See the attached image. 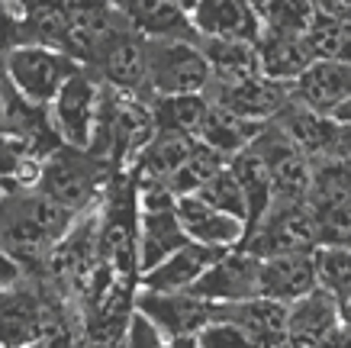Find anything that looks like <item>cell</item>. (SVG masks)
I'll return each instance as SVG.
<instances>
[{
	"instance_id": "6da1fadb",
	"label": "cell",
	"mask_w": 351,
	"mask_h": 348,
	"mask_svg": "<svg viewBox=\"0 0 351 348\" xmlns=\"http://www.w3.org/2000/svg\"><path fill=\"white\" fill-rule=\"evenodd\" d=\"M84 213L45 197L43 190H3L0 197V245L16 262H45Z\"/></svg>"
},
{
	"instance_id": "7a4b0ae2",
	"label": "cell",
	"mask_w": 351,
	"mask_h": 348,
	"mask_svg": "<svg viewBox=\"0 0 351 348\" xmlns=\"http://www.w3.org/2000/svg\"><path fill=\"white\" fill-rule=\"evenodd\" d=\"M110 174V159L97 155L90 148L58 146L52 155H45L39 187L45 197L62 203L75 213H90L97 207V197L104 190V181Z\"/></svg>"
},
{
	"instance_id": "3957f363",
	"label": "cell",
	"mask_w": 351,
	"mask_h": 348,
	"mask_svg": "<svg viewBox=\"0 0 351 348\" xmlns=\"http://www.w3.org/2000/svg\"><path fill=\"white\" fill-rule=\"evenodd\" d=\"M77 68L81 62L75 55L43 43H16L13 49H7L3 62H0V71L10 81L13 91L36 106L52 104L55 94Z\"/></svg>"
},
{
	"instance_id": "277c9868",
	"label": "cell",
	"mask_w": 351,
	"mask_h": 348,
	"mask_svg": "<svg viewBox=\"0 0 351 348\" xmlns=\"http://www.w3.org/2000/svg\"><path fill=\"white\" fill-rule=\"evenodd\" d=\"M213 81L200 39H149V97L206 94Z\"/></svg>"
},
{
	"instance_id": "5b68a950",
	"label": "cell",
	"mask_w": 351,
	"mask_h": 348,
	"mask_svg": "<svg viewBox=\"0 0 351 348\" xmlns=\"http://www.w3.org/2000/svg\"><path fill=\"white\" fill-rule=\"evenodd\" d=\"M104 94H107L104 78L94 68H87V65H81L64 81L62 91L49 104V116H52V126L58 132V139H62V146L90 148V142L97 136V123H100Z\"/></svg>"
},
{
	"instance_id": "8992f818",
	"label": "cell",
	"mask_w": 351,
	"mask_h": 348,
	"mask_svg": "<svg viewBox=\"0 0 351 348\" xmlns=\"http://www.w3.org/2000/svg\"><path fill=\"white\" fill-rule=\"evenodd\" d=\"M191 235L184 229L178 197L168 187H138V275L184 248Z\"/></svg>"
},
{
	"instance_id": "52a82bcc",
	"label": "cell",
	"mask_w": 351,
	"mask_h": 348,
	"mask_svg": "<svg viewBox=\"0 0 351 348\" xmlns=\"http://www.w3.org/2000/svg\"><path fill=\"white\" fill-rule=\"evenodd\" d=\"M245 248L258 258H277V255L316 252V222L306 203H271V210L248 229Z\"/></svg>"
},
{
	"instance_id": "ba28073f",
	"label": "cell",
	"mask_w": 351,
	"mask_h": 348,
	"mask_svg": "<svg viewBox=\"0 0 351 348\" xmlns=\"http://www.w3.org/2000/svg\"><path fill=\"white\" fill-rule=\"evenodd\" d=\"M248 148H255L258 155L265 159L267 171H271L274 203H306L309 200L316 165L290 142V136L277 126L274 119L265 123V129L258 132V139Z\"/></svg>"
},
{
	"instance_id": "9c48e42d",
	"label": "cell",
	"mask_w": 351,
	"mask_h": 348,
	"mask_svg": "<svg viewBox=\"0 0 351 348\" xmlns=\"http://www.w3.org/2000/svg\"><path fill=\"white\" fill-rule=\"evenodd\" d=\"M136 313L149 319L165 338L197 336L210 319L219 316V303L203 300L193 290H174V294H158V290H136Z\"/></svg>"
},
{
	"instance_id": "30bf717a",
	"label": "cell",
	"mask_w": 351,
	"mask_h": 348,
	"mask_svg": "<svg viewBox=\"0 0 351 348\" xmlns=\"http://www.w3.org/2000/svg\"><path fill=\"white\" fill-rule=\"evenodd\" d=\"M261 262L255 252H248L245 245L226 248L216 258L206 275L193 284V294L213 303H239V300H252L261 294Z\"/></svg>"
},
{
	"instance_id": "8fae6325",
	"label": "cell",
	"mask_w": 351,
	"mask_h": 348,
	"mask_svg": "<svg viewBox=\"0 0 351 348\" xmlns=\"http://www.w3.org/2000/svg\"><path fill=\"white\" fill-rule=\"evenodd\" d=\"M90 68L113 91L149 97V39L136 26L119 30Z\"/></svg>"
},
{
	"instance_id": "7c38bea8",
	"label": "cell",
	"mask_w": 351,
	"mask_h": 348,
	"mask_svg": "<svg viewBox=\"0 0 351 348\" xmlns=\"http://www.w3.org/2000/svg\"><path fill=\"white\" fill-rule=\"evenodd\" d=\"M49 336V310L26 277L0 287V348H32Z\"/></svg>"
},
{
	"instance_id": "4fadbf2b",
	"label": "cell",
	"mask_w": 351,
	"mask_h": 348,
	"mask_svg": "<svg viewBox=\"0 0 351 348\" xmlns=\"http://www.w3.org/2000/svg\"><path fill=\"white\" fill-rule=\"evenodd\" d=\"M206 97H210V104L223 106V110L242 116V119L271 123L290 104L293 94H290V84H280V81L258 74L248 81H210Z\"/></svg>"
},
{
	"instance_id": "5bb4252c",
	"label": "cell",
	"mask_w": 351,
	"mask_h": 348,
	"mask_svg": "<svg viewBox=\"0 0 351 348\" xmlns=\"http://www.w3.org/2000/svg\"><path fill=\"white\" fill-rule=\"evenodd\" d=\"M191 23L200 39L258 43L265 32L261 10L248 0H197L191 7Z\"/></svg>"
},
{
	"instance_id": "9a60e30c",
	"label": "cell",
	"mask_w": 351,
	"mask_h": 348,
	"mask_svg": "<svg viewBox=\"0 0 351 348\" xmlns=\"http://www.w3.org/2000/svg\"><path fill=\"white\" fill-rule=\"evenodd\" d=\"M341 323H345V303L326 287H316L290 303L287 348H319Z\"/></svg>"
},
{
	"instance_id": "2e32d148",
	"label": "cell",
	"mask_w": 351,
	"mask_h": 348,
	"mask_svg": "<svg viewBox=\"0 0 351 348\" xmlns=\"http://www.w3.org/2000/svg\"><path fill=\"white\" fill-rule=\"evenodd\" d=\"M274 123L287 132L290 142H293L313 165L335 159L339 132H341V123L335 116L316 113V110H309V106L297 104V100L290 97V104L274 116Z\"/></svg>"
},
{
	"instance_id": "e0dca14e",
	"label": "cell",
	"mask_w": 351,
	"mask_h": 348,
	"mask_svg": "<svg viewBox=\"0 0 351 348\" xmlns=\"http://www.w3.org/2000/svg\"><path fill=\"white\" fill-rule=\"evenodd\" d=\"M178 213H181V222L187 235H191V242L210 245V248H219V252L242 245L245 235H248V222L219 210L213 203H206L200 194L178 197Z\"/></svg>"
},
{
	"instance_id": "ac0fdd59",
	"label": "cell",
	"mask_w": 351,
	"mask_h": 348,
	"mask_svg": "<svg viewBox=\"0 0 351 348\" xmlns=\"http://www.w3.org/2000/svg\"><path fill=\"white\" fill-rule=\"evenodd\" d=\"M293 100L316 113L335 116L345 100H351V65L339 58H316L306 71L290 84Z\"/></svg>"
},
{
	"instance_id": "d6986e66",
	"label": "cell",
	"mask_w": 351,
	"mask_h": 348,
	"mask_svg": "<svg viewBox=\"0 0 351 348\" xmlns=\"http://www.w3.org/2000/svg\"><path fill=\"white\" fill-rule=\"evenodd\" d=\"M145 39H200L178 0H110Z\"/></svg>"
},
{
	"instance_id": "ffe728a7",
	"label": "cell",
	"mask_w": 351,
	"mask_h": 348,
	"mask_svg": "<svg viewBox=\"0 0 351 348\" xmlns=\"http://www.w3.org/2000/svg\"><path fill=\"white\" fill-rule=\"evenodd\" d=\"M219 248H210V245L200 242H187L184 248L165 258L161 264L149 268L138 275V287L145 290H158V294H174V290H193V284L206 275V268L219 258Z\"/></svg>"
},
{
	"instance_id": "44dd1931",
	"label": "cell",
	"mask_w": 351,
	"mask_h": 348,
	"mask_svg": "<svg viewBox=\"0 0 351 348\" xmlns=\"http://www.w3.org/2000/svg\"><path fill=\"white\" fill-rule=\"evenodd\" d=\"M319 287V271H316V252L297 255H277L261 262V297L293 303L309 290Z\"/></svg>"
},
{
	"instance_id": "7402d4cb",
	"label": "cell",
	"mask_w": 351,
	"mask_h": 348,
	"mask_svg": "<svg viewBox=\"0 0 351 348\" xmlns=\"http://www.w3.org/2000/svg\"><path fill=\"white\" fill-rule=\"evenodd\" d=\"M219 313L232 316L261 348H287V303L258 294L239 303H219Z\"/></svg>"
},
{
	"instance_id": "603a6c76",
	"label": "cell",
	"mask_w": 351,
	"mask_h": 348,
	"mask_svg": "<svg viewBox=\"0 0 351 348\" xmlns=\"http://www.w3.org/2000/svg\"><path fill=\"white\" fill-rule=\"evenodd\" d=\"M193 146H197L193 136H165V132H158L132 161L138 187H168L171 178L181 171L184 161L191 159Z\"/></svg>"
},
{
	"instance_id": "cb8c5ba5",
	"label": "cell",
	"mask_w": 351,
	"mask_h": 348,
	"mask_svg": "<svg viewBox=\"0 0 351 348\" xmlns=\"http://www.w3.org/2000/svg\"><path fill=\"white\" fill-rule=\"evenodd\" d=\"M258 58H261V74L280 84H293L316 55L309 49L306 36H280V32H261L258 39Z\"/></svg>"
},
{
	"instance_id": "d4e9b609",
	"label": "cell",
	"mask_w": 351,
	"mask_h": 348,
	"mask_svg": "<svg viewBox=\"0 0 351 348\" xmlns=\"http://www.w3.org/2000/svg\"><path fill=\"white\" fill-rule=\"evenodd\" d=\"M149 106H152V119H155L158 132L197 139L203 119L210 113V97L206 94H168V97H152Z\"/></svg>"
},
{
	"instance_id": "484cf974",
	"label": "cell",
	"mask_w": 351,
	"mask_h": 348,
	"mask_svg": "<svg viewBox=\"0 0 351 348\" xmlns=\"http://www.w3.org/2000/svg\"><path fill=\"white\" fill-rule=\"evenodd\" d=\"M261 129H265V123H252V119H242V116L229 113V110H223V106L210 104V113H206V119H203L197 139H200L203 146L216 148L219 155L232 159V155L245 152V148L255 142Z\"/></svg>"
},
{
	"instance_id": "4316f807",
	"label": "cell",
	"mask_w": 351,
	"mask_h": 348,
	"mask_svg": "<svg viewBox=\"0 0 351 348\" xmlns=\"http://www.w3.org/2000/svg\"><path fill=\"white\" fill-rule=\"evenodd\" d=\"M229 168L239 178L245 190V200H248V229L255 226L274 203V187H271V171H267L265 159L258 155L255 148H245L239 155L229 159Z\"/></svg>"
},
{
	"instance_id": "83f0119b",
	"label": "cell",
	"mask_w": 351,
	"mask_h": 348,
	"mask_svg": "<svg viewBox=\"0 0 351 348\" xmlns=\"http://www.w3.org/2000/svg\"><path fill=\"white\" fill-rule=\"evenodd\" d=\"M203 52L213 68V81H248L261 74L258 43H232V39H200Z\"/></svg>"
},
{
	"instance_id": "f1b7e54d",
	"label": "cell",
	"mask_w": 351,
	"mask_h": 348,
	"mask_svg": "<svg viewBox=\"0 0 351 348\" xmlns=\"http://www.w3.org/2000/svg\"><path fill=\"white\" fill-rule=\"evenodd\" d=\"M226 165H229V159H226V155H219L216 148L203 146L200 139H197V146H193L191 159L184 161L181 171L171 178L168 190L174 194V197H184V194H200L203 184L213 178V174H219Z\"/></svg>"
},
{
	"instance_id": "f546056e",
	"label": "cell",
	"mask_w": 351,
	"mask_h": 348,
	"mask_svg": "<svg viewBox=\"0 0 351 348\" xmlns=\"http://www.w3.org/2000/svg\"><path fill=\"white\" fill-rule=\"evenodd\" d=\"M319 248H351V203L309 200Z\"/></svg>"
},
{
	"instance_id": "4dcf8cb0",
	"label": "cell",
	"mask_w": 351,
	"mask_h": 348,
	"mask_svg": "<svg viewBox=\"0 0 351 348\" xmlns=\"http://www.w3.org/2000/svg\"><path fill=\"white\" fill-rule=\"evenodd\" d=\"M316 16H319L316 0H271L261 10L265 30L280 36H306Z\"/></svg>"
},
{
	"instance_id": "1f68e13d",
	"label": "cell",
	"mask_w": 351,
	"mask_h": 348,
	"mask_svg": "<svg viewBox=\"0 0 351 348\" xmlns=\"http://www.w3.org/2000/svg\"><path fill=\"white\" fill-rule=\"evenodd\" d=\"M319 287L351 306V248H316Z\"/></svg>"
},
{
	"instance_id": "d6a6232c",
	"label": "cell",
	"mask_w": 351,
	"mask_h": 348,
	"mask_svg": "<svg viewBox=\"0 0 351 348\" xmlns=\"http://www.w3.org/2000/svg\"><path fill=\"white\" fill-rule=\"evenodd\" d=\"M200 197L206 203H213V207H219V210L232 213V216H239V220L248 222V200H245V190H242V184H239V178L232 174L229 165L203 184Z\"/></svg>"
},
{
	"instance_id": "836d02e7",
	"label": "cell",
	"mask_w": 351,
	"mask_h": 348,
	"mask_svg": "<svg viewBox=\"0 0 351 348\" xmlns=\"http://www.w3.org/2000/svg\"><path fill=\"white\" fill-rule=\"evenodd\" d=\"M309 200H341L351 203V165L341 159H329L316 165Z\"/></svg>"
},
{
	"instance_id": "e575fe53",
	"label": "cell",
	"mask_w": 351,
	"mask_h": 348,
	"mask_svg": "<svg viewBox=\"0 0 351 348\" xmlns=\"http://www.w3.org/2000/svg\"><path fill=\"white\" fill-rule=\"evenodd\" d=\"M348 32H351L348 23H339V20L319 13L316 23H313L306 32V43L316 58H341V49L348 43Z\"/></svg>"
},
{
	"instance_id": "d590c367",
	"label": "cell",
	"mask_w": 351,
	"mask_h": 348,
	"mask_svg": "<svg viewBox=\"0 0 351 348\" xmlns=\"http://www.w3.org/2000/svg\"><path fill=\"white\" fill-rule=\"evenodd\" d=\"M197 342H200V348H261L255 338L248 336L232 316H226V313L210 319L197 332Z\"/></svg>"
},
{
	"instance_id": "8d00e7d4",
	"label": "cell",
	"mask_w": 351,
	"mask_h": 348,
	"mask_svg": "<svg viewBox=\"0 0 351 348\" xmlns=\"http://www.w3.org/2000/svg\"><path fill=\"white\" fill-rule=\"evenodd\" d=\"M126 348H168V338L161 336L142 313H132L126 326Z\"/></svg>"
},
{
	"instance_id": "74e56055",
	"label": "cell",
	"mask_w": 351,
	"mask_h": 348,
	"mask_svg": "<svg viewBox=\"0 0 351 348\" xmlns=\"http://www.w3.org/2000/svg\"><path fill=\"white\" fill-rule=\"evenodd\" d=\"M20 277H26V271H23V264L13 258L3 245H0V287L3 284H16Z\"/></svg>"
},
{
	"instance_id": "f35d334b",
	"label": "cell",
	"mask_w": 351,
	"mask_h": 348,
	"mask_svg": "<svg viewBox=\"0 0 351 348\" xmlns=\"http://www.w3.org/2000/svg\"><path fill=\"white\" fill-rule=\"evenodd\" d=\"M316 7L322 16H332V20L351 26V0H316Z\"/></svg>"
},
{
	"instance_id": "ab89813d",
	"label": "cell",
	"mask_w": 351,
	"mask_h": 348,
	"mask_svg": "<svg viewBox=\"0 0 351 348\" xmlns=\"http://www.w3.org/2000/svg\"><path fill=\"white\" fill-rule=\"evenodd\" d=\"M319 348H351V313H348V306H345V323H341V326L335 329Z\"/></svg>"
},
{
	"instance_id": "60d3db41",
	"label": "cell",
	"mask_w": 351,
	"mask_h": 348,
	"mask_svg": "<svg viewBox=\"0 0 351 348\" xmlns=\"http://www.w3.org/2000/svg\"><path fill=\"white\" fill-rule=\"evenodd\" d=\"M335 159L348 161L351 165V126L341 123V132H339V148H335Z\"/></svg>"
},
{
	"instance_id": "b9f144b4",
	"label": "cell",
	"mask_w": 351,
	"mask_h": 348,
	"mask_svg": "<svg viewBox=\"0 0 351 348\" xmlns=\"http://www.w3.org/2000/svg\"><path fill=\"white\" fill-rule=\"evenodd\" d=\"M7 132V78L0 71V136Z\"/></svg>"
},
{
	"instance_id": "7bdbcfd3",
	"label": "cell",
	"mask_w": 351,
	"mask_h": 348,
	"mask_svg": "<svg viewBox=\"0 0 351 348\" xmlns=\"http://www.w3.org/2000/svg\"><path fill=\"white\" fill-rule=\"evenodd\" d=\"M168 348H200L197 336H178V338H168Z\"/></svg>"
},
{
	"instance_id": "ee69618b",
	"label": "cell",
	"mask_w": 351,
	"mask_h": 348,
	"mask_svg": "<svg viewBox=\"0 0 351 348\" xmlns=\"http://www.w3.org/2000/svg\"><path fill=\"white\" fill-rule=\"evenodd\" d=\"M335 119H339V123H345V126H351V100H345V104L335 110Z\"/></svg>"
},
{
	"instance_id": "f6af8a7d",
	"label": "cell",
	"mask_w": 351,
	"mask_h": 348,
	"mask_svg": "<svg viewBox=\"0 0 351 348\" xmlns=\"http://www.w3.org/2000/svg\"><path fill=\"white\" fill-rule=\"evenodd\" d=\"M248 3H252V7H258V10H265V7L271 3V0H248Z\"/></svg>"
},
{
	"instance_id": "bcb514c9",
	"label": "cell",
	"mask_w": 351,
	"mask_h": 348,
	"mask_svg": "<svg viewBox=\"0 0 351 348\" xmlns=\"http://www.w3.org/2000/svg\"><path fill=\"white\" fill-rule=\"evenodd\" d=\"M178 3H181V7H187V10H191L193 3H197V0H178Z\"/></svg>"
},
{
	"instance_id": "7dc6e473",
	"label": "cell",
	"mask_w": 351,
	"mask_h": 348,
	"mask_svg": "<svg viewBox=\"0 0 351 348\" xmlns=\"http://www.w3.org/2000/svg\"><path fill=\"white\" fill-rule=\"evenodd\" d=\"M7 20V13H3V0H0V23Z\"/></svg>"
},
{
	"instance_id": "c3c4849f",
	"label": "cell",
	"mask_w": 351,
	"mask_h": 348,
	"mask_svg": "<svg viewBox=\"0 0 351 348\" xmlns=\"http://www.w3.org/2000/svg\"><path fill=\"white\" fill-rule=\"evenodd\" d=\"M3 190H7V184H3V178H0V197H3Z\"/></svg>"
},
{
	"instance_id": "681fc988",
	"label": "cell",
	"mask_w": 351,
	"mask_h": 348,
	"mask_svg": "<svg viewBox=\"0 0 351 348\" xmlns=\"http://www.w3.org/2000/svg\"><path fill=\"white\" fill-rule=\"evenodd\" d=\"M32 348H45V342H43V345H32Z\"/></svg>"
}]
</instances>
